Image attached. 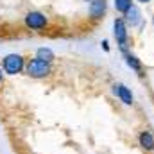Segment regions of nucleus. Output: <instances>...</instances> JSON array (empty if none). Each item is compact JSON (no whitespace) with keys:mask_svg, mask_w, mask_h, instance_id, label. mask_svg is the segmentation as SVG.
I'll return each mask as SVG.
<instances>
[{"mask_svg":"<svg viewBox=\"0 0 154 154\" xmlns=\"http://www.w3.org/2000/svg\"><path fill=\"white\" fill-rule=\"evenodd\" d=\"M102 47H104V50H109V45H108V41H106V39L102 41Z\"/></svg>","mask_w":154,"mask_h":154,"instance_id":"12","label":"nucleus"},{"mask_svg":"<svg viewBox=\"0 0 154 154\" xmlns=\"http://www.w3.org/2000/svg\"><path fill=\"white\" fill-rule=\"evenodd\" d=\"M113 27H115L113 34H115L116 41L120 43V48L125 52V43H127V27H125V22L122 18H118V20H115Z\"/></svg>","mask_w":154,"mask_h":154,"instance_id":"4","label":"nucleus"},{"mask_svg":"<svg viewBox=\"0 0 154 154\" xmlns=\"http://www.w3.org/2000/svg\"><path fill=\"white\" fill-rule=\"evenodd\" d=\"M131 5H133V0H115L116 11H120V13H124V14L131 9Z\"/></svg>","mask_w":154,"mask_h":154,"instance_id":"11","label":"nucleus"},{"mask_svg":"<svg viewBox=\"0 0 154 154\" xmlns=\"http://www.w3.org/2000/svg\"><path fill=\"white\" fill-rule=\"evenodd\" d=\"M152 23H154V16H152Z\"/></svg>","mask_w":154,"mask_h":154,"instance_id":"15","label":"nucleus"},{"mask_svg":"<svg viewBox=\"0 0 154 154\" xmlns=\"http://www.w3.org/2000/svg\"><path fill=\"white\" fill-rule=\"evenodd\" d=\"M138 142H140L142 149H145V151H152L154 149V136L149 131H142L140 136H138Z\"/></svg>","mask_w":154,"mask_h":154,"instance_id":"8","label":"nucleus"},{"mask_svg":"<svg viewBox=\"0 0 154 154\" xmlns=\"http://www.w3.org/2000/svg\"><path fill=\"white\" fill-rule=\"evenodd\" d=\"M90 2H91V0H90Z\"/></svg>","mask_w":154,"mask_h":154,"instance_id":"16","label":"nucleus"},{"mask_svg":"<svg viewBox=\"0 0 154 154\" xmlns=\"http://www.w3.org/2000/svg\"><path fill=\"white\" fill-rule=\"evenodd\" d=\"M140 2H143V4H145V2H151V0H140Z\"/></svg>","mask_w":154,"mask_h":154,"instance_id":"14","label":"nucleus"},{"mask_svg":"<svg viewBox=\"0 0 154 154\" xmlns=\"http://www.w3.org/2000/svg\"><path fill=\"white\" fill-rule=\"evenodd\" d=\"M50 72H52L50 63L41 61V59H38V57L31 59V61L25 65V74H27L29 77H32V79H43V77L48 75Z\"/></svg>","mask_w":154,"mask_h":154,"instance_id":"1","label":"nucleus"},{"mask_svg":"<svg viewBox=\"0 0 154 154\" xmlns=\"http://www.w3.org/2000/svg\"><path fill=\"white\" fill-rule=\"evenodd\" d=\"M0 84H2V70H0Z\"/></svg>","mask_w":154,"mask_h":154,"instance_id":"13","label":"nucleus"},{"mask_svg":"<svg viewBox=\"0 0 154 154\" xmlns=\"http://www.w3.org/2000/svg\"><path fill=\"white\" fill-rule=\"evenodd\" d=\"M36 57L41 59V61L52 63V59H54V52H52L50 48H47V47H39L38 50H36Z\"/></svg>","mask_w":154,"mask_h":154,"instance_id":"9","label":"nucleus"},{"mask_svg":"<svg viewBox=\"0 0 154 154\" xmlns=\"http://www.w3.org/2000/svg\"><path fill=\"white\" fill-rule=\"evenodd\" d=\"M113 91H115L116 97H118L125 106H131V104H133V93H131V90L125 88L124 84H115V86H113Z\"/></svg>","mask_w":154,"mask_h":154,"instance_id":"5","label":"nucleus"},{"mask_svg":"<svg viewBox=\"0 0 154 154\" xmlns=\"http://www.w3.org/2000/svg\"><path fill=\"white\" fill-rule=\"evenodd\" d=\"M125 22H127L131 27H134V25H138V23L142 22V14H140V9H138L136 5H131V9L125 13Z\"/></svg>","mask_w":154,"mask_h":154,"instance_id":"7","label":"nucleus"},{"mask_svg":"<svg viewBox=\"0 0 154 154\" xmlns=\"http://www.w3.org/2000/svg\"><path fill=\"white\" fill-rule=\"evenodd\" d=\"M125 63H127V66H129V68H133V70H136V72H140V70H142V63H140V59H138V57H134V56H131V54H127V56H125Z\"/></svg>","mask_w":154,"mask_h":154,"instance_id":"10","label":"nucleus"},{"mask_svg":"<svg viewBox=\"0 0 154 154\" xmlns=\"http://www.w3.org/2000/svg\"><path fill=\"white\" fill-rule=\"evenodd\" d=\"M106 13V0H91L90 2V16L91 18H102Z\"/></svg>","mask_w":154,"mask_h":154,"instance_id":"6","label":"nucleus"},{"mask_svg":"<svg viewBox=\"0 0 154 154\" xmlns=\"http://www.w3.org/2000/svg\"><path fill=\"white\" fill-rule=\"evenodd\" d=\"M2 66H4V72L5 74L16 75V74H20L25 68V59L20 54H7L4 57V61H2Z\"/></svg>","mask_w":154,"mask_h":154,"instance_id":"2","label":"nucleus"},{"mask_svg":"<svg viewBox=\"0 0 154 154\" xmlns=\"http://www.w3.org/2000/svg\"><path fill=\"white\" fill-rule=\"evenodd\" d=\"M25 25L32 31H41L47 27V16L38 11H31L25 14Z\"/></svg>","mask_w":154,"mask_h":154,"instance_id":"3","label":"nucleus"}]
</instances>
